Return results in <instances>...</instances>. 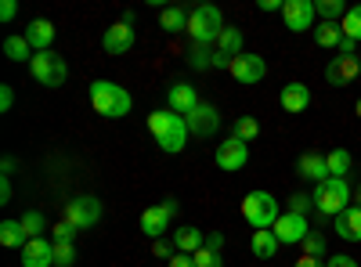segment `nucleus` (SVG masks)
I'll return each mask as SVG.
<instances>
[{
  "label": "nucleus",
  "mask_w": 361,
  "mask_h": 267,
  "mask_svg": "<svg viewBox=\"0 0 361 267\" xmlns=\"http://www.w3.org/2000/svg\"><path fill=\"white\" fill-rule=\"evenodd\" d=\"M148 130H152L156 144L163 148L166 156H177V152H185V144H188V120L185 116H177L170 108H156V112H148Z\"/></svg>",
  "instance_id": "f257e3e1"
},
{
  "label": "nucleus",
  "mask_w": 361,
  "mask_h": 267,
  "mask_svg": "<svg viewBox=\"0 0 361 267\" xmlns=\"http://www.w3.org/2000/svg\"><path fill=\"white\" fill-rule=\"evenodd\" d=\"M90 105H94L98 116H109V120H123L134 108V98L112 80H94L90 83Z\"/></svg>",
  "instance_id": "f03ea898"
},
{
  "label": "nucleus",
  "mask_w": 361,
  "mask_h": 267,
  "mask_svg": "<svg viewBox=\"0 0 361 267\" xmlns=\"http://www.w3.org/2000/svg\"><path fill=\"white\" fill-rule=\"evenodd\" d=\"M314 210L322 217H340L347 206H354V188L347 185V177H329V181L314 185Z\"/></svg>",
  "instance_id": "7ed1b4c3"
},
{
  "label": "nucleus",
  "mask_w": 361,
  "mask_h": 267,
  "mask_svg": "<svg viewBox=\"0 0 361 267\" xmlns=\"http://www.w3.org/2000/svg\"><path fill=\"white\" fill-rule=\"evenodd\" d=\"M224 15L217 4H199L195 11H188V37L199 44V47H209V44H217L221 33H224Z\"/></svg>",
  "instance_id": "20e7f679"
},
{
  "label": "nucleus",
  "mask_w": 361,
  "mask_h": 267,
  "mask_svg": "<svg viewBox=\"0 0 361 267\" xmlns=\"http://www.w3.org/2000/svg\"><path fill=\"white\" fill-rule=\"evenodd\" d=\"M243 217L250 221V228H253V231L275 228V221L282 217L279 199L271 195V192H250V195L243 199Z\"/></svg>",
  "instance_id": "39448f33"
},
{
  "label": "nucleus",
  "mask_w": 361,
  "mask_h": 267,
  "mask_svg": "<svg viewBox=\"0 0 361 267\" xmlns=\"http://www.w3.org/2000/svg\"><path fill=\"white\" fill-rule=\"evenodd\" d=\"M29 73H33V80L44 83V87H62L66 76H69V66H66L62 54L40 51V54H33V62H29Z\"/></svg>",
  "instance_id": "423d86ee"
},
{
  "label": "nucleus",
  "mask_w": 361,
  "mask_h": 267,
  "mask_svg": "<svg viewBox=\"0 0 361 267\" xmlns=\"http://www.w3.org/2000/svg\"><path fill=\"white\" fill-rule=\"evenodd\" d=\"M62 221L76 224L80 231L94 228V224L102 221V202H98L94 195H76V199L66 202V217H62Z\"/></svg>",
  "instance_id": "0eeeda50"
},
{
  "label": "nucleus",
  "mask_w": 361,
  "mask_h": 267,
  "mask_svg": "<svg viewBox=\"0 0 361 267\" xmlns=\"http://www.w3.org/2000/svg\"><path fill=\"white\" fill-rule=\"evenodd\" d=\"M271 231H275V239H279L282 246H300V242H304L314 228L307 224V217H304V213H282Z\"/></svg>",
  "instance_id": "6e6552de"
},
{
  "label": "nucleus",
  "mask_w": 361,
  "mask_h": 267,
  "mask_svg": "<svg viewBox=\"0 0 361 267\" xmlns=\"http://www.w3.org/2000/svg\"><path fill=\"white\" fill-rule=\"evenodd\" d=\"M214 159H217V166H221L224 173H235V170H243V166L250 163V144L238 141V137L231 134V137H224V141L217 144Z\"/></svg>",
  "instance_id": "1a4fd4ad"
},
{
  "label": "nucleus",
  "mask_w": 361,
  "mask_h": 267,
  "mask_svg": "<svg viewBox=\"0 0 361 267\" xmlns=\"http://www.w3.org/2000/svg\"><path fill=\"white\" fill-rule=\"evenodd\" d=\"M177 217V199H166L159 206H152V210L141 213V231L148 235V239H163L166 235V224Z\"/></svg>",
  "instance_id": "9d476101"
},
{
  "label": "nucleus",
  "mask_w": 361,
  "mask_h": 267,
  "mask_svg": "<svg viewBox=\"0 0 361 267\" xmlns=\"http://www.w3.org/2000/svg\"><path fill=\"white\" fill-rule=\"evenodd\" d=\"M314 4L311 0H286V8H282V22L289 33H307V29H314Z\"/></svg>",
  "instance_id": "9b49d317"
},
{
  "label": "nucleus",
  "mask_w": 361,
  "mask_h": 267,
  "mask_svg": "<svg viewBox=\"0 0 361 267\" xmlns=\"http://www.w3.org/2000/svg\"><path fill=\"white\" fill-rule=\"evenodd\" d=\"M228 73L238 80V83H246V87H253V83H260L264 76H267V62H264V58L260 54H238L235 58V62L228 66Z\"/></svg>",
  "instance_id": "f8f14e48"
},
{
  "label": "nucleus",
  "mask_w": 361,
  "mask_h": 267,
  "mask_svg": "<svg viewBox=\"0 0 361 267\" xmlns=\"http://www.w3.org/2000/svg\"><path fill=\"white\" fill-rule=\"evenodd\" d=\"M243 44H246V37H243V29H224L221 33V40H217V47H214V69H228L238 54H243Z\"/></svg>",
  "instance_id": "ddd939ff"
},
{
  "label": "nucleus",
  "mask_w": 361,
  "mask_h": 267,
  "mask_svg": "<svg viewBox=\"0 0 361 267\" xmlns=\"http://www.w3.org/2000/svg\"><path fill=\"white\" fill-rule=\"evenodd\" d=\"M217 130H221V112H217V105L199 101L195 112L188 116V134H195V137H214Z\"/></svg>",
  "instance_id": "4468645a"
},
{
  "label": "nucleus",
  "mask_w": 361,
  "mask_h": 267,
  "mask_svg": "<svg viewBox=\"0 0 361 267\" xmlns=\"http://www.w3.org/2000/svg\"><path fill=\"white\" fill-rule=\"evenodd\" d=\"M361 76V58H333V62L325 66V80L333 83V87H347Z\"/></svg>",
  "instance_id": "2eb2a0df"
},
{
  "label": "nucleus",
  "mask_w": 361,
  "mask_h": 267,
  "mask_svg": "<svg viewBox=\"0 0 361 267\" xmlns=\"http://www.w3.org/2000/svg\"><path fill=\"white\" fill-rule=\"evenodd\" d=\"M134 25H127V22H116V25H109L105 29V37H102V47L109 51V54H127V51H134Z\"/></svg>",
  "instance_id": "dca6fc26"
},
{
  "label": "nucleus",
  "mask_w": 361,
  "mask_h": 267,
  "mask_svg": "<svg viewBox=\"0 0 361 267\" xmlns=\"http://www.w3.org/2000/svg\"><path fill=\"white\" fill-rule=\"evenodd\" d=\"M195 105H199V94H195L192 83H173L166 91V108L177 112V116H185V120L195 112Z\"/></svg>",
  "instance_id": "f3484780"
},
{
  "label": "nucleus",
  "mask_w": 361,
  "mask_h": 267,
  "mask_svg": "<svg viewBox=\"0 0 361 267\" xmlns=\"http://www.w3.org/2000/svg\"><path fill=\"white\" fill-rule=\"evenodd\" d=\"M22 267H54V242L29 239L22 246Z\"/></svg>",
  "instance_id": "a211bd4d"
},
{
  "label": "nucleus",
  "mask_w": 361,
  "mask_h": 267,
  "mask_svg": "<svg viewBox=\"0 0 361 267\" xmlns=\"http://www.w3.org/2000/svg\"><path fill=\"white\" fill-rule=\"evenodd\" d=\"M22 37L29 40V47L40 54V51H51V44H54V37H58V29H54V22H47V18H33V22L25 25Z\"/></svg>",
  "instance_id": "6ab92c4d"
},
{
  "label": "nucleus",
  "mask_w": 361,
  "mask_h": 267,
  "mask_svg": "<svg viewBox=\"0 0 361 267\" xmlns=\"http://www.w3.org/2000/svg\"><path fill=\"white\" fill-rule=\"evenodd\" d=\"M282 108L293 112V116L307 112V108H311V87H307V83H300V80L286 83V87H282Z\"/></svg>",
  "instance_id": "aec40b11"
},
{
  "label": "nucleus",
  "mask_w": 361,
  "mask_h": 267,
  "mask_svg": "<svg viewBox=\"0 0 361 267\" xmlns=\"http://www.w3.org/2000/svg\"><path fill=\"white\" fill-rule=\"evenodd\" d=\"M296 173L304 177V181L322 185V181H329V163H325L322 152H304V156L296 159Z\"/></svg>",
  "instance_id": "412c9836"
},
{
  "label": "nucleus",
  "mask_w": 361,
  "mask_h": 267,
  "mask_svg": "<svg viewBox=\"0 0 361 267\" xmlns=\"http://www.w3.org/2000/svg\"><path fill=\"white\" fill-rule=\"evenodd\" d=\"M336 221V235L343 242H361V206H347Z\"/></svg>",
  "instance_id": "4be33fe9"
},
{
  "label": "nucleus",
  "mask_w": 361,
  "mask_h": 267,
  "mask_svg": "<svg viewBox=\"0 0 361 267\" xmlns=\"http://www.w3.org/2000/svg\"><path fill=\"white\" fill-rule=\"evenodd\" d=\"M173 242H177V253H188V256H195L202 246H206V235L199 231V228H177L173 231Z\"/></svg>",
  "instance_id": "5701e85b"
},
{
  "label": "nucleus",
  "mask_w": 361,
  "mask_h": 267,
  "mask_svg": "<svg viewBox=\"0 0 361 267\" xmlns=\"http://www.w3.org/2000/svg\"><path fill=\"white\" fill-rule=\"evenodd\" d=\"M159 29H166V33H188V11L185 8H163Z\"/></svg>",
  "instance_id": "b1692460"
},
{
  "label": "nucleus",
  "mask_w": 361,
  "mask_h": 267,
  "mask_svg": "<svg viewBox=\"0 0 361 267\" xmlns=\"http://www.w3.org/2000/svg\"><path fill=\"white\" fill-rule=\"evenodd\" d=\"M279 239H275V231H271V228H264V231H253V253L260 256V260H271V256H275L279 253Z\"/></svg>",
  "instance_id": "393cba45"
},
{
  "label": "nucleus",
  "mask_w": 361,
  "mask_h": 267,
  "mask_svg": "<svg viewBox=\"0 0 361 267\" xmlns=\"http://www.w3.org/2000/svg\"><path fill=\"white\" fill-rule=\"evenodd\" d=\"M340 40H343L340 22H318L314 25V44L318 47H340Z\"/></svg>",
  "instance_id": "a878e982"
},
{
  "label": "nucleus",
  "mask_w": 361,
  "mask_h": 267,
  "mask_svg": "<svg viewBox=\"0 0 361 267\" xmlns=\"http://www.w3.org/2000/svg\"><path fill=\"white\" fill-rule=\"evenodd\" d=\"M25 231H22V221H4L0 224V246H8V249H18L25 246Z\"/></svg>",
  "instance_id": "bb28decb"
},
{
  "label": "nucleus",
  "mask_w": 361,
  "mask_h": 267,
  "mask_svg": "<svg viewBox=\"0 0 361 267\" xmlns=\"http://www.w3.org/2000/svg\"><path fill=\"white\" fill-rule=\"evenodd\" d=\"M325 163H329V177H347L354 159L347 148H333V152H325Z\"/></svg>",
  "instance_id": "cd10ccee"
},
{
  "label": "nucleus",
  "mask_w": 361,
  "mask_h": 267,
  "mask_svg": "<svg viewBox=\"0 0 361 267\" xmlns=\"http://www.w3.org/2000/svg\"><path fill=\"white\" fill-rule=\"evenodd\" d=\"M4 54L11 58V62H33V47H29L25 37H8L4 40Z\"/></svg>",
  "instance_id": "c85d7f7f"
},
{
  "label": "nucleus",
  "mask_w": 361,
  "mask_h": 267,
  "mask_svg": "<svg viewBox=\"0 0 361 267\" xmlns=\"http://www.w3.org/2000/svg\"><path fill=\"white\" fill-rule=\"evenodd\" d=\"M340 29H343V37H350V40L361 44V4L347 8V15L340 18Z\"/></svg>",
  "instance_id": "c756f323"
},
{
  "label": "nucleus",
  "mask_w": 361,
  "mask_h": 267,
  "mask_svg": "<svg viewBox=\"0 0 361 267\" xmlns=\"http://www.w3.org/2000/svg\"><path fill=\"white\" fill-rule=\"evenodd\" d=\"M22 231H25V239H44V231H47L44 213H37V210L22 213Z\"/></svg>",
  "instance_id": "7c9ffc66"
},
{
  "label": "nucleus",
  "mask_w": 361,
  "mask_h": 267,
  "mask_svg": "<svg viewBox=\"0 0 361 267\" xmlns=\"http://www.w3.org/2000/svg\"><path fill=\"white\" fill-rule=\"evenodd\" d=\"M314 11H318V18H322V22H340V18L347 15L343 0H318Z\"/></svg>",
  "instance_id": "2f4dec72"
},
{
  "label": "nucleus",
  "mask_w": 361,
  "mask_h": 267,
  "mask_svg": "<svg viewBox=\"0 0 361 267\" xmlns=\"http://www.w3.org/2000/svg\"><path fill=\"white\" fill-rule=\"evenodd\" d=\"M235 137L246 141V144L257 141V137H260V123L253 120V116H238V120H235Z\"/></svg>",
  "instance_id": "473e14b6"
},
{
  "label": "nucleus",
  "mask_w": 361,
  "mask_h": 267,
  "mask_svg": "<svg viewBox=\"0 0 361 267\" xmlns=\"http://www.w3.org/2000/svg\"><path fill=\"white\" fill-rule=\"evenodd\" d=\"M188 66H192L195 73H202V69H214V51H209V47H199V44H192V51H188Z\"/></svg>",
  "instance_id": "72a5a7b5"
},
{
  "label": "nucleus",
  "mask_w": 361,
  "mask_h": 267,
  "mask_svg": "<svg viewBox=\"0 0 361 267\" xmlns=\"http://www.w3.org/2000/svg\"><path fill=\"white\" fill-rule=\"evenodd\" d=\"M76 235H80V228H76V224L58 221V224L51 228V242H76Z\"/></svg>",
  "instance_id": "f704fd0d"
},
{
  "label": "nucleus",
  "mask_w": 361,
  "mask_h": 267,
  "mask_svg": "<svg viewBox=\"0 0 361 267\" xmlns=\"http://www.w3.org/2000/svg\"><path fill=\"white\" fill-rule=\"evenodd\" d=\"M76 263V246L73 242H54V267H73Z\"/></svg>",
  "instance_id": "c9c22d12"
},
{
  "label": "nucleus",
  "mask_w": 361,
  "mask_h": 267,
  "mask_svg": "<svg viewBox=\"0 0 361 267\" xmlns=\"http://www.w3.org/2000/svg\"><path fill=\"white\" fill-rule=\"evenodd\" d=\"M300 246H304V256H318V260H322V256H325V235H322V231H311Z\"/></svg>",
  "instance_id": "e433bc0d"
},
{
  "label": "nucleus",
  "mask_w": 361,
  "mask_h": 267,
  "mask_svg": "<svg viewBox=\"0 0 361 267\" xmlns=\"http://www.w3.org/2000/svg\"><path fill=\"white\" fill-rule=\"evenodd\" d=\"M195 267H224V256H221V249H209V246H202L195 256Z\"/></svg>",
  "instance_id": "4c0bfd02"
},
{
  "label": "nucleus",
  "mask_w": 361,
  "mask_h": 267,
  "mask_svg": "<svg viewBox=\"0 0 361 267\" xmlns=\"http://www.w3.org/2000/svg\"><path fill=\"white\" fill-rule=\"evenodd\" d=\"M311 195H304V192H296V195H289V213H304L307 217V210H311Z\"/></svg>",
  "instance_id": "58836bf2"
},
{
  "label": "nucleus",
  "mask_w": 361,
  "mask_h": 267,
  "mask_svg": "<svg viewBox=\"0 0 361 267\" xmlns=\"http://www.w3.org/2000/svg\"><path fill=\"white\" fill-rule=\"evenodd\" d=\"M152 253L163 256V260H173V256H177V242H173V239H156V242H152Z\"/></svg>",
  "instance_id": "ea45409f"
},
{
  "label": "nucleus",
  "mask_w": 361,
  "mask_h": 267,
  "mask_svg": "<svg viewBox=\"0 0 361 267\" xmlns=\"http://www.w3.org/2000/svg\"><path fill=\"white\" fill-rule=\"evenodd\" d=\"M325 267H357V260H354V256H347V253H340V256H329V260H325Z\"/></svg>",
  "instance_id": "a19ab883"
},
{
  "label": "nucleus",
  "mask_w": 361,
  "mask_h": 267,
  "mask_svg": "<svg viewBox=\"0 0 361 267\" xmlns=\"http://www.w3.org/2000/svg\"><path fill=\"white\" fill-rule=\"evenodd\" d=\"M11 105H15V91L11 87H0V112H11Z\"/></svg>",
  "instance_id": "79ce46f5"
},
{
  "label": "nucleus",
  "mask_w": 361,
  "mask_h": 267,
  "mask_svg": "<svg viewBox=\"0 0 361 267\" xmlns=\"http://www.w3.org/2000/svg\"><path fill=\"white\" fill-rule=\"evenodd\" d=\"M18 15V4L15 0H4V4H0V22H11Z\"/></svg>",
  "instance_id": "37998d69"
},
{
  "label": "nucleus",
  "mask_w": 361,
  "mask_h": 267,
  "mask_svg": "<svg viewBox=\"0 0 361 267\" xmlns=\"http://www.w3.org/2000/svg\"><path fill=\"white\" fill-rule=\"evenodd\" d=\"M166 267H195V260L188 253H177L173 260H166Z\"/></svg>",
  "instance_id": "c03bdc74"
},
{
  "label": "nucleus",
  "mask_w": 361,
  "mask_h": 267,
  "mask_svg": "<svg viewBox=\"0 0 361 267\" xmlns=\"http://www.w3.org/2000/svg\"><path fill=\"white\" fill-rule=\"evenodd\" d=\"M257 8H260V11H282V8H286V0H260Z\"/></svg>",
  "instance_id": "a18cd8bd"
},
{
  "label": "nucleus",
  "mask_w": 361,
  "mask_h": 267,
  "mask_svg": "<svg viewBox=\"0 0 361 267\" xmlns=\"http://www.w3.org/2000/svg\"><path fill=\"white\" fill-rule=\"evenodd\" d=\"M0 202H11V177H0Z\"/></svg>",
  "instance_id": "49530a36"
},
{
  "label": "nucleus",
  "mask_w": 361,
  "mask_h": 267,
  "mask_svg": "<svg viewBox=\"0 0 361 267\" xmlns=\"http://www.w3.org/2000/svg\"><path fill=\"white\" fill-rule=\"evenodd\" d=\"M206 246H209V249H224V235H221V231L206 235Z\"/></svg>",
  "instance_id": "de8ad7c7"
},
{
  "label": "nucleus",
  "mask_w": 361,
  "mask_h": 267,
  "mask_svg": "<svg viewBox=\"0 0 361 267\" xmlns=\"http://www.w3.org/2000/svg\"><path fill=\"white\" fill-rule=\"evenodd\" d=\"M293 267H325V260H318V256H300Z\"/></svg>",
  "instance_id": "09e8293b"
},
{
  "label": "nucleus",
  "mask_w": 361,
  "mask_h": 267,
  "mask_svg": "<svg viewBox=\"0 0 361 267\" xmlns=\"http://www.w3.org/2000/svg\"><path fill=\"white\" fill-rule=\"evenodd\" d=\"M354 206H361V181H357V188H354Z\"/></svg>",
  "instance_id": "8fccbe9b"
},
{
  "label": "nucleus",
  "mask_w": 361,
  "mask_h": 267,
  "mask_svg": "<svg viewBox=\"0 0 361 267\" xmlns=\"http://www.w3.org/2000/svg\"><path fill=\"white\" fill-rule=\"evenodd\" d=\"M354 112H357V120H361V98H357V105H354Z\"/></svg>",
  "instance_id": "3c124183"
},
{
  "label": "nucleus",
  "mask_w": 361,
  "mask_h": 267,
  "mask_svg": "<svg viewBox=\"0 0 361 267\" xmlns=\"http://www.w3.org/2000/svg\"><path fill=\"white\" fill-rule=\"evenodd\" d=\"M357 58H361V51H357Z\"/></svg>",
  "instance_id": "603ef678"
}]
</instances>
